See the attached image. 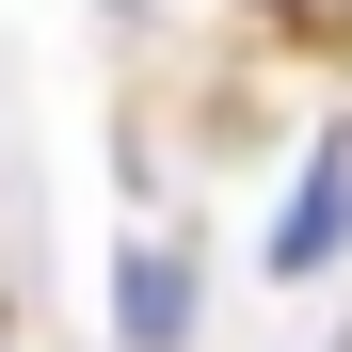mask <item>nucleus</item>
<instances>
[{"instance_id":"nucleus-1","label":"nucleus","mask_w":352,"mask_h":352,"mask_svg":"<svg viewBox=\"0 0 352 352\" xmlns=\"http://www.w3.org/2000/svg\"><path fill=\"white\" fill-rule=\"evenodd\" d=\"M112 336H129V352H176V336H192V272H176L160 241L112 272Z\"/></svg>"},{"instance_id":"nucleus-2","label":"nucleus","mask_w":352,"mask_h":352,"mask_svg":"<svg viewBox=\"0 0 352 352\" xmlns=\"http://www.w3.org/2000/svg\"><path fill=\"white\" fill-rule=\"evenodd\" d=\"M320 241H336V160H320V176H305V208H288V241H272V256H288V272H305V256H320Z\"/></svg>"},{"instance_id":"nucleus-3","label":"nucleus","mask_w":352,"mask_h":352,"mask_svg":"<svg viewBox=\"0 0 352 352\" xmlns=\"http://www.w3.org/2000/svg\"><path fill=\"white\" fill-rule=\"evenodd\" d=\"M272 16H305V32H352V0H272Z\"/></svg>"}]
</instances>
